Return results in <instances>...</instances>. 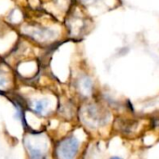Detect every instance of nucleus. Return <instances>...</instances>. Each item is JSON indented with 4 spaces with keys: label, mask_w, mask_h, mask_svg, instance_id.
I'll list each match as a JSON object with an SVG mask.
<instances>
[{
    "label": "nucleus",
    "mask_w": 159,
    "mask_h": 159,
    "mask_svg": "<svg viewBox=\"0 0 159 159\" xmlns=\"http://www.w3.org/2000/svg\"><path fill=\"white\" fill-rule=\"evenodd\" d=\"M80 143L75 136H67L61 139L56 145V157L58 159H75L78 154Z\"/></svg>",
    "instance_id": "nucleus-1"
},
{
    "label": "nucleus",
    "mask_w": 159,
    "mask_h": 159,
    "mask_svg": "<svg viewBox=\"0 0 159 159\" xmlns=\"http://www.w3.org/2000/svg\"><path fill=\"white\" fill-rule=\"evenodd\" d=\"M49 102L48 99H34L28 102V108L37 116H44L48 109Z\"/></svg>",
    "instance_id": "nucleus-2"
},
{
    "label": "nucleus",
    "mask_w": 159,
    "mask_h": 159,
    "mask_svg": "<svg viewBox=\"0 0 159 159\" xmlns=\"http://www.w3.org/2000/svg\"><path fill=\"white\" fill-rule=\"evenodd\" d=\"M13 106L15 109V114H14V117L20 121V123L23 125V127L26 126V121H25V115H24V108L22 103H20V102L19 101H15L13 102Z\"/></svg>",
    "instance_id": "nucleus-3"
},
{
    "label": "nucleus",
    "mask_w": 159,
    "mask_h": 159,
    "mask_svg": "<svg viewBox=\"0 0 159 159\" xmlns=\"http://www.w3.org/2000/svg\"><path fill=\"white\" fill-rule=\"evenodd\" d=\"M28 149L29 159H46V154L39 148L34 147L32 144H26Z\"/></svg>",
    "instance_id": "nucleus-4"
},
{
    "label": "nucleus",
    "mask_w": 159,
    "mask_h": 159,
    "mask_svg": "<svg viewBox=\"0 0 159 159\" xmlns=\"http://www.w3.org/2000/svg\"><path fill=\"white\" fill-rule=\"evenodd\" d=\"M78 88L80 90V93H83L85 95H88L90 93L91 89H92V84L89 78H83L82 80L79 81Z\"/></svg>",
    "instance_id": "nucleus-5"
},
{
    "label": "nucleus",
    "mask_w": 159,
    "mask_h": 159,
    "mask_svg": "<svg viewBox=\"0 0 159 159\" xmlns=\"http://www.w3.org/2000/svg\"><path fill=\"white\" fill-rule=\"evenodd\" d=\"M6 83H7V78H6V76H5L2 73H0V89H1V88H4V87L6 86Z\"/></svg>",
    "instance_id": "nucleus-6"
},
{
    "label": "nucleus",
    "mask_w": 159,
    "mask_h": 159,
    "mask_svg": "<svg viewBox=\"0 0 159 159\" xmlns=\"http://www.w3.org/2000/svg\"><path fill=\"white\" fill-rule=\"evenodd\" d=\"M110 159H123V158H121V157H112Z\"/></svg>",
    "instance_id": "nucleus-7"
}]
</instances>
